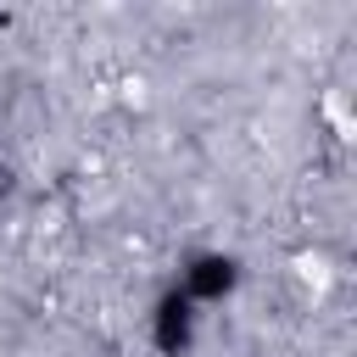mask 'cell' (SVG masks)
Returning a JSON list of instances; mask_svg holds the SVG:
<instances>
[{"label":"cell","instance_id":"2","mask_svg":"<svg viewBox=\"0 0 357 357\" xmlns=\"http://www.w3.org/2000/svg\"><path fill=\"white\" fill-rule=\"evenodd\" d=\"M195 301L173 284V290H162L156 296V307H151V346L162 351V357H184L190 346H195Z\"/></svg>","mask_w":357,"mask_h":357},{"label":"cell","instance_id":"1","mask_svg":"<svg viewBox=\"0 0 357 357\" xmlns=\"http://www.w3.org/2000/svg\"><path fill=\"white\" fill-rule=\"evenodd\" d=\"M178 290H184L195 307H212V301L234 296V290H240V257H229V251H195V257L184 262Z\"/></svg>","mask_w":357,"mask_h":357}]
</instances>
